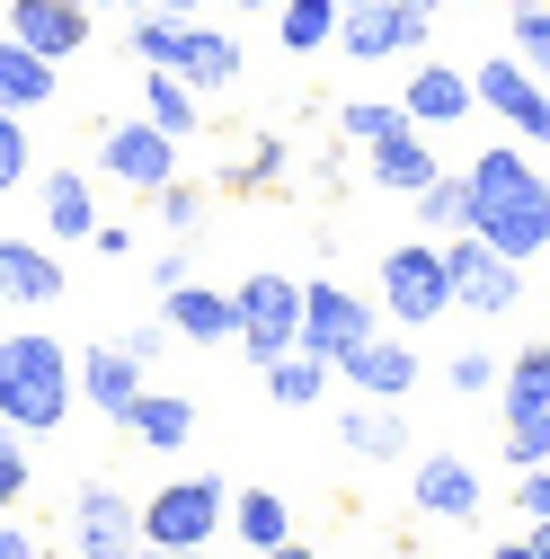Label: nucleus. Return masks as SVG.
<instances>
[{"mask_svg":"<svg viewBox=\"0 0 550 559\" xmlns=\"http://www.w3.org/2000/svg\"><path fill=\"white\" fill-rule=\"evenodd\" d=\"M124 427L143 436L152 453H178V444L195 436V408H187L178 391H143V400H133V417H124Z\"/></svg>","mask_w":550,"mask_h":559,"instance_id":"393cba45","label":"nucleus"},{"mask_svg":"<svg viewBox=\"0 0 550 559\" xmlns=\"http://www.w3.org/2000/svg\"><path fill=\"white\" fill-rule=\"evenodd\" d=\"M231 10H275V0H231Z\"/></svg>","mask_w":550,"mask_h":559,"instance_id":"09e8293b","label":"nucleus"},{"mask_svg":"<svg viewBox=\"0 0 550 559\" xmlns=\"http://www.w3.org/2000/svg\"><path fill=\"white\" fill-rule=\"evenodd\" d=\"M275 178H285V143H275V133H258V143L240 152V169H231V187L258 195V187H275Z\"/></svg>","mask_w":550,"mask_h":559,"instance_id":"72a5a7b5","label":"nucleus"},{"mask_svg":"<svg viewBox=\"0 0 550 559\" xmlns=\"http://www.w3.org/2000/svg\"><path fill=\"white\" fill-rule=\"evenodd\" d=\"M489 382H498L489 356H453V391H489Z\"/></svg>","mask_w":550,"mask_h":559,"instance_id":"58836bf2","label":"nucleus"},{"mask_svg":"<svg viewBox=\"0 0 550 559\" xmlns=\"http://www.w3.org/2000/svg\"><path fill=\"white\" fill-rule=\"evenodd\" d=\"M10 36L36 45L45 62H72L89 45V0H10Z\"/></svg>","mask_w":550,"mask_h":559,"instance_id":"2eb2a0df","label":"nucleus"},{"mask_svg":"<svg viewBox=\"0 0 550 559\" xmlns=\"http://www.w3.org/2000/svg\"><path fill=\"white\" fill-rule=\"evenodd\" d=\"M408 204H418V231H444V240L462 231V178H444V169H435V178L408 195Z\"/></svg>","mask_w":550,"mask_h":559,"instance_id":"7c9ffc66","label":"nucleus"},{"mask_svg":"<svg viewBox=\"0 0 550 559\" xmlns=\"http://www.w3.org/2000/svg\"><path fill=\"white\" fill-rule=\"evenodd\" d=\"M0 417L19 436H53L72 417V356H62V337H45V329L0 337Z\"/></svg>","mask_w":550,"mask_h":559,"instance_id":"f03ea898","label":"nucleus"},{"mask_svg":"<svg viewBox=\"0 0 550 559\" xmlns=\"http://www.w3.org/2000/svg\"><path fill=\"white\" fill-rule=\"evenodd\" d=\"M364 337H373V311H364L347 285L311 275V285H302V337H294V346H311L320 365H337V356H347V346H364Z\"/></svg>","mask_w":550,"mask_h":559,"instance_id":"f8f14e48","label":"nucleus"},{"mask_svg":"<svg viewBox=\"0 0 550 559\" xmlns=\"http://www.w3.org/2000/svg\"><path fill=\"white\" fill-rule=\"evenodd\" d=\"M515 515L533 524V515H550V462H533L524 479H515Z\"/></svg>","mask_w":550,"mask_h":559,"instance_id":"e433bc0d","label":"nucleus"},{"mask_svg":"<svg viewBox=\"0 0 550 559\" xmlns=\"http://www.w3.org/2000/svg\"><path fill=\"white\" fill-rule=\"evenodd\" d=\"M27 169H36V152H27V116H19V107H0V195H10Z\"/></svg>","mask_w":550,"mask_h":559,"instance_id":"f704fd0d","label":"nucleus"},{"mask_svg":"<svg viewBox=\"0 0 550 559\" xmlns=\"http://www.w3.org/2000/svg\"><path fill=\"white\" fill-rule=\"evenodd\" d=\"M391 124H408V116H399V98H391V107H382V98H356V107H337V133H347V143H382Z\"/></svg>","mask_w":550,"mask_h":559,"instance_id":"473e14b6","label":"nucleus"},{"mask_svg":"<svg viewBox=\"0 0 550 559\" xmlns=\"http://www.w3.org/2000/svg\"><path fill=\"white\" fill-rule=\"evenodd\" d=\"M258 559H320L311 542H275V550H258Z\"/></svg>","mask_w":550,"mask_h":559,"instance_id":"79ce46f5","label":"nucleus"},{"mask_svg":"<svg viewBox=\"0 0 550 559\" xmlns=\"http://www.w3.org/2000/svg\"><path fill=\"white\" fill-rule=\"evenodd\" d=\"M81 391H89L98 417H116V427H124L133 400H143V365H133L124 346H89V356H81Z\"/></svg>","mask_w":550,"mask_h":559,"instance_id":"6ab92c4d","label":"nucleus"},{"mask_svg":"<svg viewBox=\"0 0 550 559\" xmlns=\"http://www.w3.org/2000/svg\"><path fill=\"white\" fill-rule=\"evenodd\" d=\"M240 302V346H249V356L266 365V356H285V346L302 337V285H294V275H249V285L231 294Z\"/></svg>","mask_w":550,"mask_h":559,"instance_id":"6e6552de","label":"nucleus"},{"mask_svg":"<svg viewBox=\"0 0 550 559\" xmlns=\"http://www.w3.org/2000/svg\"><path fill=\"white\" fill-rule=\"evenodd\" d=\"M143 116L169 133V143H187V133L204 124V90H187L178 72H160V62H152V81H143Z\"/></svg>","mask_w":550,"mask_h":559,"instance_id":"b1692460","label":"nucleus"},{"mask_svg":"<svg viewBox=\"0 0 550 559\" xmlns=\"http://www.w3.org/2000/svg\"><path fill=\"white\" fill-rule=\"evenodd\" d=\"M53 81H62V62H45L36 45H19L10 27H0V107H53Z\"/></svg>","mask_w":550,"mask_h":559,"instance_id":"aec40b11","label":"nucleus"},{"mask_svg":"<svg viewBox=\"0 0 550 559\" xmlns=\"http://www.w3.org/2000/svg\"><path fill=\"white\" fill-rule=\"evenodd\" d=\"M489 559H541V550H533V542H524V533H515V542H498V550H489Z\"/></svg>","mask_w":550,"mask_h":559,"instance_id":"37998d69","label":"nucleus"},{"mask_svg":"<svg viewBox=\"0 0 550 559\" xmlns=\"http://www.w3.org/2000/svg\"><path fill=\"white\" fill-rule=\"evenodd\" d=\"M524 542H533V550L550 559V515H533V533H524Z\"/></svg>","mask_w":550,"mask_h":559,"instance_id":"c03bdc74","label":"nucleus"},{"mask_svg":"<svg viewBox=\"0 0 550 559\" xmlns=\"http://www.w3.org/2000/svg\"><path fill=\"white\" fill-rule=\"evenodd\" d=\"M62 294V266L27 240H0V302H53Z\"/></svg>","mask_w":550,"mask_h":559,"instance_id":"5701e85b","label":"nucleus"},{"mask_svg":"<svg viewBox=\"0 0 550 559\" xmlns=\"http://www.w3.org/2000/svg\"><path fill=\"white\" fill-rule=\"evenodd\" d=\"M275 10H285V53L337 45V0H275Z\"/></svg>","mask_w":550,"mask_h":559,"instance_id":"c85d7f7f","label":"nucleus"},{"mask_svg":"<svg viewBox=\"0 0 550 559\" xmlns=\"http://www.w3.org/2000/svg\"><path fill=\"white\" fill-rule=\"evenodd\" d=\"M116 346H124V356H133V365H152V356H160V346H169V329H160V320H133V329H124Z\"/></svg>","mask_w":550,"mask_h":559,"instance_id":"4c0bfd02","label":"nucleus"},{"mask_svg":"<svg viewBox=\"0 0 550 559\" xmlns=\"http://www.w3.org/2000/svg\"><path fill=\"white\" fill-rule=\"evenodd\" d=\"M328 373L347 382L356 400H408V391H418V356H408V337H382V329L364 346H347Z\"/></svg>","mask_w":550,"mask_h":559,"instance_id":"4468645a","label":"nucleus"},{"mask_svg":"<svg viewBox=\"0 0 550 559\" xmlns=\"http://www.w3.org/2000/svg\"><path fill=\"white\" fill-rule=\"evenodd\" d=\"M72 550L81 559H133L143 550V507L116 498V488H81L72 498Z\"/></svg>","mask_w":550,"mask_h":559,"instance_id":"ddd939ff","label":"nucleus"},{"mask_svg":"<svg viewBox=\"0 0 550 559\" xmlns=\"http://www.w3.org/2000/svg\"><path fill=\"white\" fill-rule=\"evenodd\" d=\"M89 10H143V0H89Z\"/></svg>","mask_w":550,"mask_h":559,"instance_id":"de8ad7c7","label":"nucleus"},{"mask_svg":"<svg viewBox=\"0 0 550 559\" xmlns=\"http://www.w3.org/2000/svg\"><path fill=\"white\" fill-rule=\"evenodd\" d=\"M0 559H36V533H27V524H10V515H0Z\"/></svg>","mask_w":550,"mask_h":559,"instance_id":"a19ab883","label":"nucleus"},{"mask_svg":"<svg viewBox=\"0 0 550 559\" xmlns=\"http://www.w3.org/2000/svg\"><path fill=\"white\" fill-rule=\"evenodd\" d=\"M223 524H231V488L204 479V471H187V479L143 498V550H204Z\"/></svg>","mask_w":550,"mask_h":559,"instance_id":"20e7f679","label":"nucleus"},{"mask_svg":"<svg viewBox=\"0 0 550 559\" xmlns=\"http://www.w3.org/2000/svg\"><path fill=\"white\" fill-rule=\"evenodd\" d=\"M152 285H160V294L187 285V249H160V258H152Z\"/></svg>","mask_w":550,"mask_h":559,"instance_id":"ea45409f","label":"nucleus"},{"mask_svg":"<svg viewBox=\"0 0 550 559\" xmlns=\"http://www.w3.org/2000/svg\"><path fill=\"white\" fill-rule=\"evenodd\" d=\"M98 169L116 178V187H133V195H160L169 178H178V143L143 116V124H107L98 133Z\"/></svg>","mask_w":550,"mask_h":559,"instance_id":"1a4fd4ad","label":"nucleus"},{"mask_svg":"<svg viewBox=\"0 0 550 559\" xmlns=\"http://www.w3.org/2000/svg\"><path fill=\"white\" fill-rule=\"evenodd\" d=\"M470 107H479V90H470V72H453V62H418V72H408V90H399V116L427 124V133L462 124Z\"/></svg>","mask_w":550,"mask_h":559,"instance_id":"dca6fc26","label":"nucleus"},{"mask_svg":"<svg viewBox=\"0 0 550 559\" xmlns=\"http://www.w3.org/2000/svg\"><path fill=\"white\" fill-rule=\"evenodd\" d=\"M152 204H160V223H169V231H195V214H204V195H195V187H178V178H169Z\"/></svg>","mask_w":550,"mask_h":559,"instance_id":"c9c22d12","label":"nucleus"},{"mask_svg":"<svg viewBox=\"0 0 550 559\" xmlns=\"http://www.w3.org/2000/svg\"><path fill=\"white\" fill-rule=\"evenodd\" d=\"M382 311L399 329H427L453 311V275H444V249L435 240H408V249H382Z\"/></svg>","mask_w":550,"mask_h":559,"instance_id":"0eeeda50","label":"nucleus"},{"mask_svg":"<svg viewBox=\"0 0 550 559\" xmlns=\"http://www.w3.org/2000/svg\"><path fill=\"white\" fill-rule=\"evenodd\" d=\"M143 10H178V19H195V10H204V0H143Z\"/></svg>","mask_w":550,"mask_h":559,"instance_id":"a18cd8bd","label":"nucleus"},{"mask_svg":"<svg viewBox=\"0 0 550 559\" xmlns=\"http://www.w3.org/2000/svg\"><path fill=\"white\" fill-rule=\"evenodd\" d=\"M470 90H479V107H498V124H515L524 143H550V81H533L515 53H489L470 72Z\"/></svg>","mask_w":550,"mask_h":559,"instance_id":"9b49d317","label":"nucleus"},{"mask_svg":"<svg viewBox=\"0 0 550 559\" xmlns=\"http://www.w3.org/2000/svg\"><path fill=\"white\" fill-rule=\"evenodd\" d=\"M462 231H479L489 249H506L515 266L541 258V249H550V178H541L524 152L489 143V152L462 169Z\"/></svg>","mask_w":550,"mask_h":559,"instance_id":"f257e3e1","label":"nucleus"},{"mask_svg":"<svg viewBox=\"0 0 550 559\" xmlns=\"http://www.w3.org/2000/svg\"><path fill=\"white\" fill-rule=\"evenodd\" d=\"M408 498H418V515L470 524V515H479V471H470L462 453H427L418 471H408Z\"/></svg>","mask_w":550,"mask_h":559,"instance_id":"f3484780","label":"nucleus"},{"mask_svg":"<svg viewBox=\"0 0 550 559\" xmlns=\"http://www.w3.org/2000/svg\"><path fill=\"white\" fill-rule=\"evenodd\" d=\"M444 275H453V311H470V320H506L524 302V266L506 249H489L479 231L444 240Z\"/></svg>","mask_w":550,"mask_h":559,"instance_id":"39448f33","label":"nucleus"},{"mask_svg":"<svg viewBox=\"0 0 550 559\" xmlns=\"http://www.w3.org/2000/svg\"><path fill=\"white\" fill-rule=\"evenodd\" d=\"M169 329H178L187 346H223V337L240 346V302H231V294H204V285H178V294H169Z\"/></svg>","mask_w":550,"mask_h":559,"instance_id":"412c9836","label":"nucleus"},{"mask_svg":"<svg viewBox=\"0 0 550 559\" xmlns=\"http://www.w3.org/2000/svg\"><path fill=\"white\" fill-rule=\"evenodd\" d=\"M337 10H356V0H337Z\"/></svg>","mask_w":550,"mask_h":559,"instance_id":"3c124183","label":"nucleus"},{"mask_svg":"<svg viewBox=\"0 0 550 559\" xmlns=\"http://www.w3.org/2000/svg\"><path fill=\"white\" fill-rule=\"evenodd\" d=\"M427 19L435 10H418V0H356V10H337V45H347L356 62H399L427 36Z\"/></svg>","mask_w":550,"mask_h":559,"instance_id":"9d476101","label":"nucleus"},{"mask_svg":"<svg viewBox=\"0 0 550 559\" xmlns=\"http://www.w3.org/2000/svg\"><path fill=\"white\" fill-rule=\"evenodd\" d=\"M143 559H214V550H143Z\"/></svg>","mask_w":550,"mask_h":559,"instance_id":"49530a36","label":"nucleus"},{"mask_svg":"<svg viewBox=\"0 0 550 559\" xmlns=\"http://www.w3.org/2000/svg\"><path fill=\"white\" fill-rule=\"evenodd\" d=\"M337 444H347V453H364V462H399V453H408L399 400H364V408H347V417H337Z\"/></svg>","mask_w":550,"mask_h":559,"instance_id":"4be33fe9","label":"nucleus"},{"mask_svg":"<svg viewBox=\"0 0 550 559\" xmlns=\"http://www.w3.org/2000/svg\"><path fill=\"white\" fill-rule=\"evenodd\" d=\"M45 223H53V240H89L98 231V195H89V178H45Z\"/></svg>","mask_w":550,"mask_h":559,"instance_id":"cd10ccee","label":"nucleus"},{"mask_svg":"<svg viewBox=\"0 0 550 559\" xmlns=\"http://www.w3.org/2000/svg\"><path fill=\"white\" fill-rule=\"evenodd\" d=\"M418 10H444V0H418Z\"/></svg>","mask_w":550,"mask_h":559,"instance_id":"8fccbe9b","label":"nucleus"},{"mask_svg":"<svg viewBox=\"0 0 550 559\" xmlns=\"http://www.w3.org/2000/svg\"><path fill=\"white\" fill-rule=\"evenodd\" d=\"M266 391H275V408H311L328 391V365L311 346H285V356H266Z\"/></svg>","mask_w":550,"mask_h":559,"instance_id":"a878e982","label":"nucleus"},{"mask_svg":"<svg viewBox=\"0 0 550 559\" xmlns=\"http://www.w3.org/2000/svg\"><path fill=\"white\" fill-rule=\"evenodd\" d=\"M373 152V187H391V195H418L427 178H435V143H427V124H391L382 143H364Z\"/></svg>","mask_w":550,"mask_h":559,"instance_id":"a211bd4d","label":"nucleus"},{"mask_svg":"<svg viewBox=\"0 0 550 559\" xmlns=\"http://www.w3.org/2000/svg\"><path fill=\"white\" fill-rule=\"evenodd\" d=\"M27 479H36V462H27L19 427H10V417H0V515H10V507L27 498Z\"/></svg>","mask_w":550,"mask_h":559,"instance_id":"2f4dec72","label":"nucleus"},{"mask_svg":"<svg viewBox=\"0 0 550 559\" xmlns=\"http://www.w3.org/2000/svg\"><path fill=\"white\" fill-rule=\"evenodd\" d=\"M133 62H160V72H178L187 90H204V98H223L231 81H240V36H223V27H195V19H178V10H133Z\"/></svg>","mask_w":550,"mask_h":559,"instance_id":"7ed1b4c3","label":"nucleus"},{"mask_svg":"<svg viewBox=\"0 0 550 559\" xmlns=\"http://www.w3.org/2000/svg\"><path fill=\"white\" fill-rule=\"evenodd\" d=\"M498 417H506V462H550V346H524L498 382Z\"/></svg>","mask_w":550,"mask_h":559,"instance_id":"423d86ee","label":"nucleus"},{"mask_svg":"<svg viewBox=\"0 0 550 559\" xmlns=\"http://www.w3.org/2000/svg\"><path fill=\"white\" fill-rule=\"evenodd\" d=\"M515 62H524V72L533 81H550V0H515Z\"/></svg>","mask_w":550,"mask_h":559,"instance_id":"c756f323","label":"nucleus"},{"mask_svg":"<svg viewBox=\"0 0 550 559\" xmlns=\"http://www.w3.org/2000/svg\"><path fill=\"white\" fill-rule=\"evenodd\" d=\"M231 533H240L249 550H275V542H294V515H285L275 488H240V498H231Z\"/></svg>","mask_w":550,"mask_h":559,"instance_id":"bb28decb","label":"nucleus"}]
</instances>
